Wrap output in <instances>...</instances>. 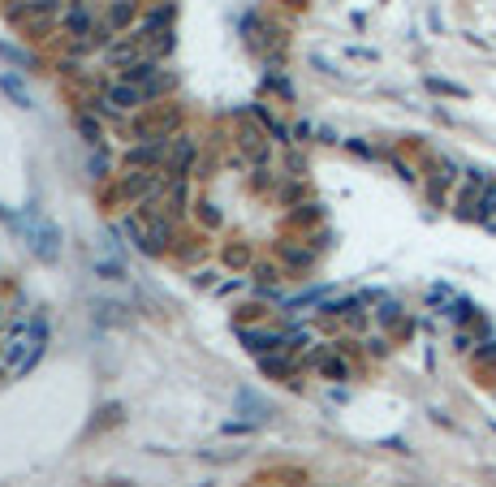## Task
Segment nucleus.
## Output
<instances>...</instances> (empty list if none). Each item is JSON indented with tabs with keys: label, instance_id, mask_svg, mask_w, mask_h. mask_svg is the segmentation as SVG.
<instances>
[{
	"label": "nucleus",
	"instance_id": "1",
	"mask_svg": "<svg viewBox=\"0 0 496 487\" xmlns=\"http://www.w3.org/2000/svg\"><path fill=\"white\" fill-rule=\"evenodd\" d=\"M65 13V4L61 0H13L9 9H4V18L13 26H30V22H52V18H61Z\"/></svg>",
	"mask_w": 496,
	"mask_h": 487
},
{
	"label": "nucleus",
	"instance_id": "2",
	"mask_svg": "<svg viewBox=\"0 0 496 487\" xmlns=\"http://www.w3.org/2000/svg\"><path fill=\"white\" fill-rule=\"evenodd\" d=\"M91 30H96V9L87 0H70L65 13H61V35H70L74 44H87Z\"/></svg>",
	"mask_w": 496,
	"mask_h": 487
},
{
	"label": "nucleus",
	"instance_id": "3",
	"mask_svg": "<svg viewBox=\"0 0 496 487\" xmlns=\"http://www.w3.org/2000/svg\"><path fill=\"white\" fill-rule=\"evenodd\" d=\"M169 151H173V139H147L143 147H130V151H125V164L156 169V164H164V160H169Z\"/></svg>",
	"mask_w": 496,
	"mask_h": 487
},
{
	"label": "nucleus",
	"instance_id": "4",
	"mask_svg": "<svg viewBox=\"0 0 496 487\" xmlns=\"http://www.w3.org/2000/svg\"><path fill=\"white\" fill-rule=\"evenodd\" d=\"M238 341L247 345L250 354H276V349H285V332H268V328H238Z\"/></svg>",
	"mask_w": 496,
	"mask_h": 487
},
{
	"label": "nucleus",
	"instance_id": "5",
	"mask_svg": "<svg viewBox=\"0 0 496 487\" xmlns=\"http://www.w3.org/2000/svg\"><path fill=\"white\" fill-rule=\"evenodd\" d=\"M195 164V139L190 134H177L173 139V151H169V181H181L186 172Z\"/></svg>",
	"mask_w": 496,
	"mask_h": 487
},
{
	"label": "nucleus",
	"instance_id": "6",
	"mask_svg": "<svg viewBox=\"0 0 496 487\" xmlns=\"http://www.w3.org/2000/svg\"><path fill=\"white\" fill-rule=\"evenodd\" d=\"M156 186H160V177H156V172H125L122 181H117V195H122V198H139V203H143Z\"/></svg>",
	"mask_w": 496,
	"mask_h": 487
},
{
	"label": "nucleus",
	"instance_id": "7",
	"mask_svg": "<svg viewBox=\"0 0 496 487\" xmlns=\"http://www.w3.org/2000/svg\"><path fill=\"white\" fill-rule=\"evenodd\" d=\"M108 99H113L122 113H134V108H143V104H147V91H143V87H134V82H117V87H108Z\"/></svg>",
	"mask_w": 496,
	"mask_h": 487
},
{
	"label": "nucleus",
	"instance_id": "8",
	"mask_svg": "<svg viewBox=\"0 0 496 487\" xmlns=\"http://www.w3.org/2000/svg\"><path fill=\"white\" fill-rule=\"evenodd\" d=\"M281 259L290 264L294 272H307L311 264H315V250L311 246H294V242H281Z\"/></svg>",
	"mask_w": 496,
	"mask_h": 487
},
{
	"label": "nucleus",
	"instance_id": "9",
	"mask_svg": "<svg viewBox=\"0 0 496 487\" xmlns=\"http://www.w3.org/2000/svg\"><path fill=\"white\" fill-rule=\"evenodd\" d=\"M134 13H139V0H113V9H108L104 22L113 26V30H122V26L134 22Z\"/></svg>",
	"mask_w": 496,
	"mask_h": 487
},
{
	"label": "nucleus",
	"instance_id": "10",
	"mask_svg": "<svg viewBox=\"0 0 496 487\" xmlns=\"http://www.w3.org/2000/svg\"><path fill=\"white\" fill-rule=\"evenodd\" d=\"M259 366H264V375H294V358H290V349L264 354V358H259Z\"/></svg>",
	"mask_w": 496,
	"mask_h": 487
},
{
	"label": "nucleus",
	"instance_id": "11",
	"mask_svg": "<svg viewBox=\"0 0 496 487\" xmlns=\"http://www.w3.org/2000/svg\"><path fill=\"white\" fill-rule=\"evenodd\" d=\"M250 113H255V122L264 125V130H273V134H276V139H281V143H294V139H290V130H285V125L276 122V117H273V113H268V108H264V104H255Z\"/></svg>",
	"mask_w": 496,
	"mask_h": 487
},
{
	"label": "nucleus",
	"instance_id": "12",
	"mask_svg": "<svg viewBox=\"0 0 496 487\" xmlns=\"http://www.w3.org/2000/svg\"><path fill=\"white\" fill-rule=\"evenodd\" d=\"M475 371H483V375H496V341L475 345Z\"/></svg>",
	"mask_w": 496,
	"mask_h": 487
},
{
	"label": "nucleus",
	"instance_id": "13",
	"mask_svg": "<svg viewBox=\"0 0 496 487\" xmlns=\"http://www.w3.org/2000/svg\"><path fill=\"white\" fill-rule=\"evenodd\" d=\"M0 91H9V96H13L18 104H22V108H35V99H30V91H26V87L18 82V78H13V73H0Z\"/></svg>",
	"mask_w": 496,
	"mask_h": 487
},
{
	"label": "nucleus",
	"instance_id": "14",
	"mask_svg": "<svg viewBox=\"0 0 496 487\" xmlns=\"http://www.w3.org/2000/svg\"><path fill=\"white\" fill-rule=\"evenodd\" d=\"M91 311H96V323H125V306H117V302H96Z\"/></svg>",
	"mask_w": 496,
	"mask_h": 487
},
{
	"label": "nucleus",
	"instance_id": "15",
	"mask_svg": "<svg viewBox=\"0 0 496 487\" xmlns=\"http://www.w3.org/2000/svg\"><path fill=\"white\" fill-rule=\"evenodd\" d=\"M143 91H147V99H160L164 96V91H173V73H156V78H151V82H143Z\"/></svg>",
	"mask_w": 496,
	"mask_h": 487
},
{
	"label": "nucleus",
	"instance_id": "16",
	"mask_svg": "<svg viewBox=\"0 0 496 487\" xmlns=\"http://www.w3.org/2000/svg\"><path fill=\"white\" fill-rule=\"evenodd\" d=\"M0 56L9 61V65H26V70H35V56L26 48H13V44H0Z\"/></svg>",
	"mask_w": 496,
	"mask_h": 487
},
{
	"label": "nucleus",
	"instance_id": "17",
	"mask_svg": "<svg viewBox=\"0 0 496 487\" xmlns=\"http://www.w3.org/2000/svg\"><path fill=\"white\" fill-rule=\"evenodd\" d=\"M78 134H82V139H87V143H96L99 147V122L96 117H91V113H78Z\"/></svg>",
	"mask_w": 496,
	"mask_h": 487
},
{
	"label": "nucleus",
	"instance_id": "18",
	"mask_svg": "<svg viewBox=\"0 0 496 487\" xmlns=\"http://www.w3.org/2000/svg\"><path fill=\"white\" fill-rule=\"evenodd\" d=\"M238 406H242V410H247V415L255 418V423H264V418L273 415V410H268V406H259V401H255L250 392H238Z\"/></svg>",
	"mask_w": 496,
	"mask_h": 487
},
{
	"label": "nucleus",
	"instance_id": "19",
	"mask_svg": "<svg viewBox=\"0 0 496 487\" xmlns=\"http://www.w3.org/2000/svg\"><path fill=\"white\" fill-rule=\"evenodd\" d=\"M375 319H380L384 328H397V323H401V306H397V302H380V311H375Z\"/></svg>",
	"mask_w": 496,
	"mask_h": 487
},
{
	"label": "nucleus",
	"instance_id": "20",
	"mask_svg": "<svg viewBox=\"0 0 496 487\" xmlns=\"http://www.w3.org/2000/svg\"><path fill=\"white\" fill-rule=\"evenodd\" d=\"M268 186H276V172H273V164L264 160V164H255V190H268Z\"/></svg>",
	"mask_w": 496,
	"mask_h": 487
},
{
	"label": "nucleus",
	"instance_id": "21",
	"mask_svg": "<svg viewBox=\"0 0 496 487\" xmlns=\"http://www.w3.org/2000/svg\"><path fill=\"white\" fill-rule=\"evenodd\" d=\"M96 272L99 276H108V281H125L122 264H113V259H96Z\"/></svg>",
	"mask_w": 496,
	"mask_h": 487
},
{
	"label": "nucleus",
	"instance_id": "22",
	"mask_svg": "<svg viewBox=\"0 0 496 487\" xmlns=\"http://www.w3.org/2000/svg\"><path fill=\"white\" fill-rule=\"evenodd\" d=\"M224 259H229L233 268H247V264H250V250H247V246H229V250H224Z\"/></svg>",
	"mask_w": 496,
	"mask_h": 487
},
{
	"label": "nucleus",
	"instance_id": "23",
	"mask_svg": "<svg viewBox=\"0 0 496 487\" xmlns=\"http://www.w3.org/2000/svg\"><path fill=\"white\" fill-rule=\"evenodd\" d=\"M91 177H104V169H108V155H104V147H96V155H91Z\"/></svg>",
	"mask_w": 496,
	"mask_h": 487
},
{
	"label": "nucleus",
	"instance_id": "24",
	"mask_svg": "<svg viewBox=\"0 0 496 487\" xmlns=\"http://www.w3.org/2000/svg\"><path fill=\"white\" fill-rule=\"evenodd\" d=\"M367 354L384 358V354H389V341H384V337H367Z\"/></svg>",
	"mask_w": 496,
	"mask_h": 487
},
{
	"label": "nucleus",
	"instance_id": "25",
	"mask_svg": "<svg viewBox=\"0 0 496 487\" xmlns=\"http://www.w3.org/2000/svg\"><path fill=\"white\" fill-rule=\"evenodd\" d=\"M195 285H198V290H212V285H216V272H198Z\"/></svg>",
	"mask_w": 496,
	"mask_h": 487
},
{
	"label": "nucleus",
	"instance_id": "26",
	"mask_svg": "<svg viewBox=\"0 0 496 487\" xmlns=\"http://www.w3.org/2000/svg\"><path fill=\"white\" fill-rule=\"evenodd\" d=\"M255 272H259V276H264V281H276V276H281V272H276L273 264H255Z\"/></svg>",
	"mask_w": 496,
	"mask_h": 487
},
{
	"label": "nucleus",
	"instance_id": "27",
	"mask_svg": "<svg viewBox=\"0 0 496 487\" xmlns=\"http://www.w3.org/2000/svg\"><path fill=\"white\" fill-rule=\"evenodd\" d=\"M0 220H9V212H4V207H0Z\"/></svg>",
	"mask_w": 496,
	"mask_h": 487
},
{
	"label": "nucleus",
	"instance_id": "28",
	"mask_svg": "<svg viewBox=\"0 0 496 487\" xmlns=\"http://www.w3.org/2000/svg\"><path fill=\"white\" fill-rule=\"evenodd\" d=\"M0 315H4V302H0Z\"/></svg>",
	"mask_w": 496,
	"mask_h": 487
}]
</instances>
